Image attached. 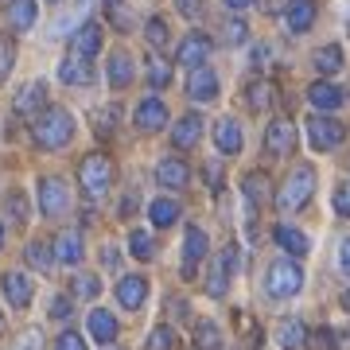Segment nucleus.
<instances>
[{
	"label": "nucleus",
	"instance_id": "obj_35",
	"mask_svg": "<svg viewBox=\"0 0 350 350\" xmlns=\"http://www.w3.org/2000/svg\"><path fill=\"white\" fill-rule=\"evenodd\" d=\"M195 347L199 350H222V331H218V323L202 319V323L195 327Z\"/></svg>",
	"mask_w": 350,
	"mask_h": 350
},
{
	"label": "nucleus",
	"instance_id": "obj_9",
	"mask_svg": "<svg viewBox=\"0 0 350 350\" xmlns=\"http://www.w3.org/2000/svg\"><path fill=\"white\" fill-rule=\"evenodd\" d=\"M211 39L202 36V31H191V36H183V43L175 47V63L187 66V70H195V66H206V59H211Z\"/></svg>",
	"mask_w": 350,
	"mask_h": 350
},
{
	"label": "nucleus",
	"instance_id": "obj_52",
	"mask_svg": "<svg viewBox=\"0 0 350 350\" xmlns=\"http://www.w3.org/2000/svg\"><path fill=\"white\" fill-rule=\"evenodd\" d=\"M342 308H347V312H350V292H342Z\"/></svg>",
	"mask_w": 350,
	"mask_h": 350
},
{
	"label": "nucleus",
	"instance_id": "obj_7",
	"mask_svg": "<svg viewBox=\"0 0 350 350\" xmlns=\"http://www.w3.org/2000/svg\"><path fill=\"white\" fill-rule=\"evenodd\" d=\"M292 148H296V125L288 117H273L269 129H265V152L276 156V160H288Z\"/></svg>",
	"mask_w": 350,
	"mask_h": 350
},
{
	"label": "nucleus",
	"instance_id": "obj_48",
	"mask_svg": "<svg viewBox=\"0 0 350 350\" xmlns=\"http://www.w3.org/2000/svg\"><path fill=\"white\" fill-rule=\"evenodd\" d=\"M335 261H338V273H342V276H350V238H342V241H338Z\"/></svg>",
	"mask_w": 350,
	"mask_h": 350
},
{
	"label": "nucleus",
	"instance_id": "obj_19",
	"mask_svg": "<svg viewBox=\"0 0 350 350\" xmlns=\"http://www.w3.org/2000/svg\"><path fill=\"white\" fill-rule=\"evenodd\" d=\"M101 36H105L101 24H94V20L82 24L75 36H70V55H78V59H94V55L101 51Z\"/></svg>",
	"mask_w": 350,
	"mask_h": 350
},
{
	"label": "nucleus",
	"instance_id": "obj_10",
	"mask_svg": "<svg viewBox=\"0 0 350 350\" xmlns=\"http://www.w3.org/2000/svg\"><path fill=\"white\" fill-rule=\"evenodd\" d=\"M206 250H211L206 230H199V226H187V234H183V276H195V269L206 261Z\"/></svg>",
	"mask_w": 350,
	"mask_h": 350
},
{
	"label": "nucleus",
	"instance_id": "obj_55",
	"mask_svg": "<svg viewBox=\"0 0 350 350\" xmlns=\"http://www.w3.org/2000/svg\"><path fill=\"white\" fill-rule=\"evenodd\" d=\"M105 350H117V347H105Z\"/></svg>",
	"mask_w": 350,
	"mask_h": 350
},
{
	"label": "nucleus",
	"instance_id": "obj_56",
	"mask_svg": "<svg viewBox=\"0 0 350 350\" xmlns=\"http://www.w3.org/2000/svg\"><path fill=\"white\" fill-rule=\"evenodd\" d=\"M51 4H59V0H51Z\"/></svg>",
	"mask_w": 350,
	"mask_h": 350
},
{
	"label": "nucleus",
	"instance_id": "obj_49",
	"mask_svg": "<svg viewBox=\"0 0 350 350\" xmlns=\"http://www.w3.org/2000/svg\"><path fill=\"white\" fill-rule=\"evenodd\" d=\"M16 350H43V338H39V331H27V335L16 342Z\"/></svg>",
	"mask_w": 350,
	"mask_h": 350
},
{
	"label": "nucleus",
	"instance_id": "obj_39",
	"mask_svg": "<svg viewBox=\"0 0 350 350\" xmlns=\"http://www.w3.org/2000/svg\"><path fill=\"white\" fill-rule=\"evenodd\" d=\"M175 347V331L172 327H152V335H148V342H144V350H172Z\"/></svg>",
	"mask_w": 350,
	"mask_h": 350
},
{
	"label": "nucleus",
	"instance_id": "obj_54",
	"mask_svg": "<svg viewBox=\"0 0 350 350\" xmlns=\"http://www.w3.org/2000/svg\"><path fill=\"white\" fill-rule=\"evenodd\" d=\"M0 331H4V315H0Z\"/></svg>",
	"mask_w": 350,
	"mask_h": 350
},
{
	"label": "nucleus",
	"instance_id": "obj_53",
	"mask_svg": "<svg viewBox=\"0 0 350 350\" xmlns=\"http://www.w3.org/2000/svg\"><path fill=\"white\" fill-rule=\"evenodd\" d=\"M0 250H4V222H0Z\"/></svg>",
	"mask_w": 350,
	"mask_h": 350
},
{
	"label": "nucleus",
	"instance_id": "obj_22",
	"mask_svg": "<svg viewBox=\"0 0 350 350\" xmlns=\"http://www.w3.org/2000/svg\"><path fill=\"white\" fill-rule=\"evenodd\" d=\"M86 327H90V335H94V342H101V347H113V342H117V331H121V327H117V315L105 312V308H94Z\"/></svg>",
	"mask_w": 350,
	"mask_h": 350
},
{
	"label": "nucleus",
	"instance_id": "obj_6",
	"mask_svg": "<svg viewBox=\"0 0 350 350\" xmlns=\"http://www.w3.org/2000/svg\"><path fill=\"white\" fill-rule=\"evenodd\" d=\"M36 199H39V214H43V218H63V214L70 211V187H66L59 175H43V179H39Z\"/></svg>",
	"mask_w": 350,
	"mask_h": 350
},
{
	"label": "nucleus",
	"instance_id": "obj_17",
	"mask_svg": "<svg viewBox=\"0 0 350 350\" xmlns=\"http://www.w3.org/2000/svg\"><path fill=\"white\" fill-rule=\"evenodd\" d=\"M308 101H312L315 113H335V109H342L347 94H342L335 82H312V86H308Z\"/></svg>",
	"mask_w": 350,
	"mask_h": 350
},
{
	"label": "nucleus",
	"instance_id": "obj_3",
	"mask_svg": "<svg viewBox=\"0 0 350 350\" xmlns=\"http://www.w3.org/2000/svg\"><path fill=\"white\" fill-rule=\"evenodd\" d=\"M300 288H304V269L296 257H276L265 269V296L269 300H292V296H300Z\"/></svg>",
	"mask_w": 350,
	"mask_h": 350
},
{
	"label": "nucleus",
	"instance_id": "obj_11",
	"mask_svg": "<svg viewBox=\"0 0 350 350\" xmlns=\"http://www.w3.org/2000/svg\"><path fill=\"white\" fill-rule=\"evenodd\" d=\"M156 183L167 191H183L191 183V167L187 160H179V156H163L160 163H156Z\"/></svg>",
	"mask_w": 350,
	"mask_h": 350
},
{
	"label": "nucleus",
	"instance_id": "obj_37",
	"mask_svg": "<svg viewBox=\"0 0 350 350\" xmlns=\"http://www.w3.org/2000/svg\"><path fill=\"white\" fill-rule=\"evenodd\" d=\"M245 39H250V24H245L241 16H234V20H226L222 24V43L238 47V43H245Z\"/></svg>",
	"mask_w": 350,
	"mask_h": 350
},
{
	"label": "nucleus",
	"instance_id": "obj_43",
	"mask_svg": "<svg viewBox=\"0 0 350 350\" xmlns=\"http://www.w3.org/2000/svg\"><path fill=\"white\" fill-rule=\"evenodd\" d=\"M55 350H90L86 338L78 335V331H63V335L55 338Z\"/></svg>",
	"mask_w": 350,
	"mask_h": 350
},
{
	"label": "nucleus",
	"instance_id": "obj_31",
	"mask_svg": "<svg viewBox=\"0 0 350 350\" xmlns=\"http://www.w3.org/2000/svg\"><path fill=\"white\" fill-rule=\"evenodd\" d=\"M304 338H308V331H304L300 319H284V323L276 327V342H280V350H300Z\"/></svg>",
	"mask_w": 350,
	"mask_h": 350
},
{
	"label": "nucleus",
	"instance_id": "obj_24",
	"mask_svg": "<svg viewBox=\"0 0 350 350\" xmlns=\"http://www.w3.org/2000/svg\"><path fill=\"white\" fill-rule=\"evenodd\" d=\"M315 24V0H292L284 12V27L292 36H304V31H312Z\"/></svg>",
	"mask_w": 350,
	"mask_h": 350
},
{
	"label": "nucleus",
	"instance_id": "obj_27",
	"mask_svg": "<svg viewBox=\"0 0 350 350\" xmlns=\"http://www.w3.org/2000/svg\"><path fill=\"white\" fill-rule=\"evenodd\" d=\"M36 20H39V4L36 0H8V27H12V31L36 27Z\"/></svg>",
	"mask_w": 350,
	"mask_h": 350
},
{
	"label": "nucleus",
	"instance_id": "obj_34",
	"mask_svg": "<svg viewBox=\"0 0 350 350\" xmlns=\"http://www.w3.org/2000/svg\"><path fill=\"white\" fill-rule=\"evenodd\" d=\"M129 253H133L137 261H152V257H156V241H152L148 230H133V234H129Z\"/></svg>",
	"mask_w": 350,
	"mask_h": 350
},
{
	"label": "nucleus",
	"instance_id": "obj_14",
	"mask_svg": "<svg viewBox=\"0 0 350 350\" xmlns=\"http://www.w3.org/2000/svg\"><path fill=\"white\" fill-rule=\"evenodd\" d=\"M187 98L199 101V105H206V101L218 98V75H214L211 66H195L187 78Z\"/></svg>",
	"mask_w": 350,
	"mask_h": 350
},
{
	"label": "nucleus",
	"instance_id": "obj_32",
	"mask_svg": "<svg viewBox=\"0 0 350 350\" xmlns=\"http://www.w3.org/2000/svg\"><path fill=\"white\" fill-rule=\"evenodd\" d=\"M24 257H27L31 269H39V273H51V265H59V261H55V250H51L47 241H27Z\"/></svg>",
	"mask_w": 350,
	"mask_h": 350
},
{
	"label": "nucleus",
	"instance_id": "obj_45",
	"mask_svg": "<svg viewBox=\"0 0 350 350\" xmlns=\"http://www.w3.org/2000/svg\"><path fill=\"white\" fill-rule=\"evenodd\" d=\"M94 121H98V137H109L113 129H117V109L109 105V109H101L98 117H94Z\"/></svg>",
	"mask_w": 350,
	"mask_h": 350
},
{
	"label": "nucleus",
	"instance_id": "obj_28",
	"mask_svg": "<svg viewBox=\"0 0 350 350\" xmlns=\"http://www.w3.org/2000/svg\"><path fill=\"white\" fill-rule=\"evenodd\" d=\"M148 218H152V226H156V230H167V226H175L179 222V202L175 199H152L148 202Z\"/></svg>",
	"mask_w": 350,
	"mask_h": 350
},
{
	"label": "nucleus",
	"instance_id": "obj_50",
	"mask_svg": "<svg viewBox=\"0 0 350 350\" xmlns=\"http://www.w3.org/2000/svg\"><path fill=\"white\" fill-rule=\"evenodd\" d=\"M101 261H105V269H117V261H121V253H117V250L109 245V250L101 253Z\"/></svg>",
	"mask_w": 350,
	"mask_h": 350
},
{
	"label": "nucleus",
	"instance_id": "obj_38",
	"mask_svg": "<svg viewBox=\"0 0 350 350\" xmlns=\"http://www.w3.org/2000/svg\"><path fill=\"white\" fill-rule=\"evenodd\" d=\"M172 82V63H163V59H148V86L152 90H163Z\"/></svg>",
	"mask_w": 350,
	"mask_h": 350
},
{
	"label": "nucleus",
	"instance_id": "obj_15",
	"mask_svg": "<svg viewBox=\"0 0 350 350\" xmlns=\"http://www.w3.org/2000/svg\"><path fill=\"white\" fill-rule=\"evenodd\" d=\"M12 109L20 113V117H31V121H36L39 113L47 109V86H43V82H27V86L16 94Z\"/></svg>",
	"mask_w": 350,
	"mask_h": 350
},
{
	"label": "nucleus",
	"instance_id": "obj_20",
	"mask_svg": "<svg viewBox=\"0 0 350 350\" xmlns=\"http://www.w3.org/2000/svg\"><path fill=\"white\" fill-rule=\"evenodd\" d=\"M163 125H167V105H163V98H144L137 105V129L140 133H160Z\"/></svg>",
	"mask_w": 350,
	"mask_h": 350
},
{
	"label": "nucleus",
	"instance_id": "obj_16",
	"mask_svg": "<svg viewBox=\"0 0 350 350\" xmlns=\"http://www.w3.org/2000/svg\"><path fill=\"white\" fill-rule=\"evenodd\" d=\"M273 241L288 253V257H296V261L312 253V241H308V234H304V230H296V226H288V222H280V226L273 230Z\"/></svg>",
	"mask_w": 350,
	"mask_h": 350
},
{
	"label": "nucleus",
	"instance_id": "obj_36",
	"mask_svg": "<svg viewBox=\"0 0 350 350\" xmlns=\"http://www.w3.org/2000/svg\"><path fill=\"white\" fill-rule=\"evenodd\" d=\"M144 39H148L156 51L167 47V39H172V31H167V20H163V16H152L148 24H144Z\"/></svg>",
	"mask_w": 350,
	"mask_h": 350
},
{
	"label": "nucleus",
	"instance_id": "obj_46",
	"mask_svg": "<svg viewBox=\"0 0 350 350\" xmlns=\"http://www.w3.org/2000/svg\"><path fill=\"white\" fill-rule=\"evenodd\" d=\"M70 312H75L70 296H55V300H51V319H70Z\"/></svg>",
	"mask_w": 350,
	"mask_h": 350
},
{
	"label": "nucleus",
	"instance_id": "obj_2",
	"mask_svg": "<svg viewBox=\"0 0 350 350\" xmlns=\"http://www.w3.org/2000/svg\"><path fill=\"white\" fill-rule=\"evenodd\" d=\"M315 195V167L312 163H296L280 191H276V211L280 214H300Z\"/></svg>",
	"mask_w": 350,
	"mask_h": 350
},
{
	"label": "nucleus",
	"instance_id": "obj_26",
	"mask_svg": "<svg viewBox=\"0 0 350 350\" xmlns=\"http://www.w3.org/2000/svg\"><path fill=\"white\" fill-rule=\"evenodd\" d=\"M105 78H109L113 90H129L133 86V78H137V66H133V59H129L125 51H117L109 59V66H105Z\"/></svg>",
	"mask_w": 350,
	"mask_h": 350
},
{
	"label": "nucleus",
	"instance_id": "obj_30",
	"mask_svg": "<svg viewBox=\"0 0 350 350\" xmlns=\"http://www.w3.org/2000/svg\"><path fill=\"white\" fill-rule=\"evenodd\" d=\"M241 195H245L250 206H261V202L269 199V175L265 172H245V179H241Z\"/></svg>",
	"mask_w": 350,
	"mask_h": 350
},
{
	"label": "nucleus",
	"instance_id": "obj_33",
	"mask_svg": "<svg viewBox=\"0 0 350 350\" xmlns=\"http://www.w3.org/2000/svg\"><path fill=\"white\" fill-rule=\"evenodd\" d=\"M245 105H250L253 113H265L273 105V86H269V82H250V86H245Z\"/></svg>",
	"mask_w": 350,
	"mask_h": 350
},
{
	"label": "nucleus",
	"instance_id": "obj_5",
	"mask_svg": "<svg viewBox=\"0 0 350 350\" xmlns=\"http://www.w3.org/2000/svg\"><path fill=\"white\" fill-rule=\"evenodd\" d=\"M342 140H347V125H342V121L327 117V113L308 117V144H312L315 152H335Z\"/></svg>",
	"mask_w": 350,
	"mask_h": 350
},
{
	"label": "nucleus",
	"instance_id": "obj_21",
	"mask_svg": "<svg viewBox=\"0 0 350 350\" xmlns=\"http://www.w3.org/2000/svg\"><path fill=\"white\" fill-rule=\"evenodd\" d=\"M202 140V117L199 113H187V117H179L172 125V144L179 152H187V148H195Z\"/></svg>",
	"mask_w": 350,
	"mask_h": 350
},
{
	"label": "nucleus",
	"instance_id": "obj_1",
	"mask_svg": "<svg viewBox=\"0 0 350 350\" xmlns=\"http://www.w3.org/2000/svg\"><path fill=\"white\" fill-rule=\"evenodd\" d=\"M31 140H36L43 152L66 148V144L75 140V117H70V109H63V105H47V109L36 117V125H31Z\"/></svg>",
	"mask_w": 350,
	"mask_h": 350
},
{
	"label": "nucleus",
	"instance_id": "obj_12",
	"mask_svg": "<svg viewBox=\"0 0 350 350\" xmlns=\"http://www.w3.org/2000/svg\"><path fill=\"white\" fill-rule=\"evenodd\" d=\"M0 288H4V300L12 304V308H27V304H31V296H36L31 276L20 273V269H12V273L0 276Z\"/></svg>",
	"mask_w": 350,
	"mask_h": 350
},
{
	"label": "nucleus",
	"instance_id": "obj_44",
	"mask_svg": "<svg viewBox=\"0 0 350 350\" xmlns=\"http://www.w3.org/2000/svg\"><path fill=\"white\" fill-rule=\"evenodd\" d=\"M8 218H12L16 226L27 222V199L24 195H8Z\"/></svg>",
	"mask_w": 350,
	"mask_h": 350
},
{
	"label": "nucleus",
	"instance_id": "obj_4",
	"mask_svg": "<svg viewBox=\"0 0 350 350\" xmlns=\"http://www.w3.org/2000/svg\"><path fill=\"white\" fill-rule=\"evenodd\" d=\"M113 160L105 156V152H90V156H82V163H78V183H82V191H86V199H105L113 187Z\"/></svg>",
	"mask_w": 350,
	"mask_h": 350
},
{
	"label": "nucleus",
	"instance_id": "obj_47",
	"mask_svg": "<svg viewBox=\"0 0 350 350\" xmlns=\"http://www.w3.org/2000/svg\"><path fill=\"white\" fill-rule=\"evenodd\" d=\"M175 12L195 20V16H202V0H175Z\"/></svg>",
	"mask_w": 350,
	"mask_h": 350
},
{
	"label": "nucleus",
	"instance_id": "obj_18",
	"mask_svg": "<svg viewBox=\"0 0 350 350\" xmlns=\"http://www.w3.org/2000/svg\"><path fill=\"white\" fill-rule=\"evenodd\" d=\"M51 250H55V261L59 265H78L82 253H86V245H82V234L78 230H59L55 241H51Z\"/></svg>",
	"mask_w": 350,
	"mask_h": 350
},
{
	"label": "nucleus",
	"instance_id": "obj_25",
	"mask_svg": "<svg viewBox=\"0 0 350 350\" xmlns=\"http://www.w3.org/2000/svg\"><path fill=\"white\" fill-rule=\"evenodd\" d=\"M59 78H63L66 86H90L94 82V66H90V59L66 55L63 63H59Z\"/></svg>",
	"mask_w": 350,
	"mask_h": 350
},
{
	"label": "nucleus",
	"instance_id": "obj_51",
	"mask_svg": "<svg viewBox=\"0 0 350 350\" xmlns=\"http://www.w3.org/2000/svg\"><path fill=\"white\" fill-rule=\"evenodd\" d=\"M253 4H257V0H226V8H234V12H245Z\"/></svg>",
	"mask_w": 350,
	"mask_h": 350
},
{
	"label": "nucleus",
	"instance_id": "obj_40",
	"mask_svg": "<svg viewBox=\"0 0 350 350\" xmlns=\"http://www.w3.org/2000/svg\"><path fill=\"white\" fill-rule=\"evenodd\" d=\"M12 66H16V43L12 36H0V82L12 75Z\"/></svg>",
	"mask_w": 350,
	"mask_h": 350
},
{
	"label": "nucleus",
	"instance_id": "obj_23",
	"mask_svg": "<svg viewBox=\"0 0 350 350\" xmlns=\"http://www.w3.org/2000/svg\"><path fill=\"white\" fill-rule=\"evenodd\" d=\"M214 144H218V152H226V156H238V152H241L245 137H241V125L234 121V117L214 121Z\"/></svg>",
	"mask_w": 350,
	"mask_h": 350
},
{
	"label": "nucleus",
	"instance_id": "obj_42",
	"mask_svg": "<svg viewBox=\"0 0 350 350\" xmlns=\"http://www.w3.org/2000/svg\"><path fill=\"white\" fill-rule=\"evenodd\" d=\"M331 206H335L338 218H350V183H338L335 195H331Z\"/></svg>",
	"mask_w": 350,
	"mask_h": 350
},
{
	"label": "nucleus",
	"instance_id": "obj_29",
	"mask_svg": "<svg viewBox=\"0 0 350 350\" xmlns=\"http://www.w3.org/2000/svg\"><path fill=\"white\" fill-rule=\"evenodd\" d=\"M312 63H315V70H319L323 78L338 75V70H342V47H338V43H327V47H319L312 55Z\"/></svg>",
	"mask_w": 350,
	"mask_h": 350
},
{
	"label": "nucleus",
	"instance_id": "obj_13",
	"mask_svg": "<svg viewBox=\"0 0 350 350\" xmlns=\"http://www.w3.org/2000/svg\"><path fill=\"white\" fill-rule=\"evenodd\" d=\"M144 300H148V280H144L140 273L121 276V280H117V304H121L125 312H140Z\"/></svg>",
	"mask_w": 350,
	"mask_h": 350
},
{
	"label": "nucleus",
	"instance_id": "obj_41",
	"mask_svg": "<svg viewBox=\"0 0 350 350\" xmlns=\"http://www.w3.org/2000/svg\"><path fill=\"white\" fill-rule=\"evenodd\" d=\"M98 292H101V280H98V276H90V273L75 276V296H82V300H94Z\"/></svg>",
	"mask_w": 350,
	"mask_h": 350
},
{
	"label": "nucleus",
	"instance_id": "obj_8",
	"mask_svg": "<svg viewBox=\"0 0 350 350\" xmlns=\"http://www.w3.org/2000/svg\"><path fill=\"white\" fill-rule=\"evenodd\" d=\"M234 261H238V250L234 245H226L218 257L211 261V273H206V296L214 300H222L226 292H230V276H234Z\"/></svg>",
	"mask_w": 350,
	"mask_h": 350
}]
</instances>
